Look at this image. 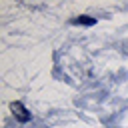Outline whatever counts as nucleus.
I'll return each instance as SVG.
<instances>
[{
  "mask_svg": "<svg viewBox=\"0 0 128 128\" xmlns=\"http://www.w3.org/2000/svg\"><path fill=\"white\" fill-rule=\"evenodd\" d=\"M10 108H12V114L16 116V120H20V122H28L32 116H30V112L24 108V104L22 102H12L10 104Z\"/></svg>",
  "mask_w": 128,
  "mask_h": 128,
  "instance_id": "obj_1",
  "label": "nucleus"
},
{
  "mask_svg": "<svg viewBox=\"0 0 128 128\" xmlns=\"http://www.w3.org/2000/svg\"><path fill=\"white\" fill-rule=\"evenodd\" d=\"M72 24L74 26H94L96 18L94 16H78V18H72Z\"/></svg>",
  "mask_w": 128,
  "mask_h": 128,
  "instance_id": "obj_2",
  "label": "nucleus"
}]
</instances>
